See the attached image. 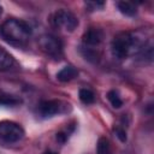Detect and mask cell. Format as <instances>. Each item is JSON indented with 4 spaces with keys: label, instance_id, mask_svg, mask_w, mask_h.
Here are the masks:
<instances>
[{
    "label": "cell",
    "instance_id": "6da1fadb",
    "mask_svg": "<svg viewBox=\"0 0 154 154\" xmlns=\"http://www.w3.org/2000/svg\"><path fill=\"white\" fill-rule=\"evenodd\" d=\"M1 34L2 36L14 43H24L31 35V26L20 19L11 18L4 22L1 25Z\"/></svg>",
    "mask_w": 154,
    "mask_h": 154
},
{
    "label": "cell",
    "instance_id": "7a4b0ae2",
    "mask_svg": "<svg viewBox=\"0 0 154 154\" xmlns=\"http://www.w3.org/2000/svg\"><path fill=\"white\" fill-rule=\"evenodd\" d=\"M136 47V38L129 32H120L112 41V53L118 59L126 58Z\"/></svg>",
    "mask_w": 154,
    "mask_h": 154
},
{
    "label": "cell",
    "instance_id": "3957f363",
    "mask_svg": "<svg viewBox=\"0 0 154 154\" xmlns=\"http://www.w3.org/2000/svg\"><path fill=\"white\" fill-rule=\"evenodd\" d=\"M52 22H53V24H54L57 28L63 29V30L69 31V32L73 31V30L77 28V25H78V19H77V17H76L72 12H70V11H67V10H64V8L57 11V12L53 14Z\"/></svg>",
    "mask_w": 154,
    "mask_h": 154
},
{
    "label": "cell",
    "instance_id": "277c9868",
    "mask_svg": "<svg viewBox=\"0 0 154 154\" xmlns=\"http://www.w3.org/2000/svg\"><path fill=\"white\" fill-rule=\"evenodd\" d=\"M38 47L43 53H46L47 55L53 57V58H59L63 53L61 41L51 34H46V35L40 37Z\"/></svg>",
    "mask_w": 154,
    "mask_h": 154
},
{
    "label": "cell",
    "instance_id": "5b68a950",
    "mask_svg": "<svg viewBox=\"0 0 154 154\" xmlns=\"http://www.w3.org/2000/svg\"><path fill=\"white\" fill-rule=\"evenodd\" d=\"M24 136L22 126L14 122L2 120L0 122V138L5 142H17Z\"/></svg>",
    "mask_w": 154,
    "mask_h": 154
},
{
    "label": "cell",
    "instance_id": "8992f818",
    "mask_svg": "<svg viewBox=\"0 0 154 154\" xmlns=\"http://www.w3.org/2000/svg\"><path fill=\"white\" fill-rule=\"evenodd\" d=\"M64 111V106L61 101L58 100H48V101H43L40 103L38 106V114L43 118H48V117H53L58 113H61Z\"/></svg>",
    "mask_w": 154,
    "mask_h": 154
},
{
    "label": "cell",
    "instance_id": "52a82bcc",
    "mask_svg": "<svg viewBox=\"0 0 154 154\" xmlns=\"http://www.w3.org/2000/svg\"><path fill=\"white\" fill-rule=\"evenodd\" d=\"M102 40V32L100 29L90 28L83 35V43L87 46H97Z\"/></svg>",
    "mask_w": 154,
    "mask_h": 154
},
{
    "label": "cell",
    "instance_id": "ba28073f",
    "mask_svg": "<svg viewBox=\"0 0 154 154\" xmlns=\"http://www.w3.org/2000/svg\"><path fill=\"white\" fill-rule=\"evenodd\" d=\"M77 75H78V71L73 66H65L57 73V78L60 82H70L71 79L77 77Z\"/></svg>",
    "mask_w": 154,
    "mask_h": 154
},
{
    "label": "cell",
    "instance_id": "9c48e42d",
    "mask_svg": "<svg viewBox=\"0 0 154 154\" xmlns=\"http://www.w3.org/2000/svg\"><path fill=\"white\" fill-rule=\"evenodd\" d=\"M13 65H14V59L12 58V55L0 47V71L10 70Z\"/></svg>",
    "mask_w": 154,
    "mask_h": 154
},
{
    "label": "cell",
    "instance_id": "30bf717a",
    "mask_svg": "<svg viewBox=\"0 0 154 154\" xmlns=\"http://www.w3.org/2000/svg\"><path fill=\"white\" fill-rule=\"evenodd\" d=\"M117 7H118V10H119L123 14L129 16V17L135 16L136 12H137L136 6H135L132 2H129V1H119V2L117 4Z\"/></svg>",
    "mask_w": 154,
    "mask_h": 154
},
{
    "label": "cell",
    "instance_id": "8fae6325",
    "mask_svg": "<svg viewBox=\"0 0 154 154\" xmlns=\"http://www.w3.org/2000/svg\"><path fill=\"white\" fill-rule=\"evenodd\" d=\"M96 154H112L111 150V146L107 138L101 137L97 141V146H96Z\"/></svg>",
    "mask_w": 154,
    "mask_h": 154
},
{
    "label": "cell",
    "instance_id": "7c38bea8",
    "mask_svg": "<svg viewBox=\"0 0 154 154\" xmlns=\"http://www.w3.org/2000/svg\"><path fill=\"white\" fill-rule=\"evenodd\" d=\"M79 99H81V101L83 102V103H93L94 102V100H95V95H94V93L91 91V90H89V89H81L79 90Z\"/></svg>",
    "mask_w": 154,
    "mask_h": 154
},
{
    "label": "cell",
    "instance_id": "4fadbf2b",
    "mask_svg": "<svg viewBox=\"0 0 154 154\" xmlns=\"http://www.w3.org/2000/svg\"><path fill=\"white\" fill-rule=\"evenodd\" d=\"M107 99H108V101L111 102V105L114 108H120L123 106V101L120 100V97L118 96L117 91H114V90H109L107 93Z\"/></svg>",
    "mask_w": 154,
    "mask_h": 154
},
{
    "label": "cell",
    "instance_id": "5bb4252c",
    "mask_svg": "<svg viewBox=\"0 0 154 154\" xmlns=\"http://www.w3.org/2000/svg\"><path fill=\"white\" fill-rule=\"evenodd\" d=\"M114 132H116L117 137H118V138H119L122 142H125V141H126V132H125V130L117 128V129L114 130Z\"/></svg>",
    "mask_w": 154,
    "mask_h": 154
},
{
    "label": "cell",
    "instance_id": "9a60e30c",
    "mask_svg": "<svg viewBox=\"0 0 154 154\" xmlns=\"http://www.w3.org/2000/svg\"><path fill=\"white\" fill-rule=\"evenodd\" d=\"M57 140H58L59 142H65L66 136H65L63 132H59V134H57Z\"/></svg>",
    "mask_w": 154,
    "mask_h": 154
},
{
    "label": "cell",
    "instance_id": "2e32d148",
    "mask_svg": "<svg viewBox=\"0 0 154 154\" xmlns=\"http://www.w3.org/2000/svg\"><path fill=\"white\" fill-rule=\"evenodd\" d=\"M45 154H58V153H55V152H52V150H47V152H45Z\"/></svg>",
    "mask_w": 154,
    "mask_h": 154
},
{
    "label": "cell",
    "instance_id": "e0dca14e",
    "mask_svg": "<svg viewBox=\"0 0 154 154\" xmlns=\"http://www.w3.org/2000/svg\"><path fill=\"white\" fill-rule=\"evenodd\" d=\"M1 13H2V8H1V6H0V16H1Z\"/></svg>",
    "mask_w": 154,
    "mask_h": 154
}]
</instances>
